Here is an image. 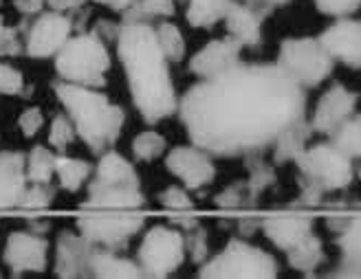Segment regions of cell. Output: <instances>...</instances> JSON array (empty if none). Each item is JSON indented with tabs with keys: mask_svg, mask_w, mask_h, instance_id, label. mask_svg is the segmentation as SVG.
Segmentation results:
<instances>
[{
	"mask_svg": "<svg viewBox=\"0 0 361 279\" xmlns=\"http://www.w3.org/2000/svg\"><path fill=\"white\" fill-rule=\"evenodd\" d=\"M331 58L350 68L361 70V20L355 18H339L319 35Z\"/></svg>",
	"mask_w": 361,
	"mask_h": 279,
	"instance_id": "5bb4252c",
	"label": "cell"
},
{
	"mask_svg": "<svg viewBox=\"0 0 361 279\" xmlns=\"http://www.w3.org/2000/svg\"><path fill=\"white\" fill-rule=\"evenodd\" d=\"M168 172L183 182L185 190H203L212 185L216 176V167L212 163V154L201 150L198 145H178L166 156Z\"/></svg>",
	"mask_w": 361,
	"mask_h": 279,
	"instance_id": "30bf717a",
	"label": "cell"
},
{
	"mask_svg": "<svg viewBox=\"0 0 361 279\" xmlns=\"http://www.w3.org/2000/svg\"><path fill=\"white\" fill-rule=\"evenodd\" d=\"M355 108H357V95H355V92L348 90L344 84H333L319 97V101L315 106V113H313V119H311L313 132L331 137L350 115H355Z\"/></svg>",
	"mask_w": 361,
	"mask_h": 279,
	"instance_id": "4fadbf2b",
	"label": "cell"
},
{
	"mask_svg": "<svg viewBox=\"0 0 361 279\" xmlns=\"http://www.w3.org/2000/svg\"><path fill=\"white\" fill-rule=\"evenodd\" d=\"M304 108V88L276 64L238 62L188 88L176 113L192 145L214 156H247L274 145Z\"/></svg>",
	"mask_w": 361,
	"mask_h": 279,
	"instance_id": "6da1fadb",
	"label": "cell"
},
{
	"mask_svg": "<svg viewBox=\"0 0 361 279\" xmlns=\"http://www.w3.org/2000/svg\"><path fill=\"white\" fill-rule=\"evenodd\" d=\"M311 132H313V128H311V121H306V117L284 128L278 135V139L274 141V145H271L274 147V163L276 165L293 163L298 154L306 147V141H309Z\"/></svg>",
	"mask_w": 361,
	"mask_h": 279,
	"instance_id": "cb8c5ba5",
	"label": "cell"
},
{
	"mask_svg": "<svg viewBox=\"0 0 361 279\" xmlns=\"http://www.w3.org/2000/svg\"><path fill=\"white\" fill-rule=\"evenodd\" d=\"M196 225H198V220H196L194 216H192V218H178V220H176V229H178V231H183V233L190 231V229H194Z\"/></svg>",
	"mask_w": 361,
	"mask_h": 279,
	"instance_id": "7dc6e473",
	"label": "cell"
},
{
	"mask_svg": "<svg viewBox=\"0 0 361 279\" xmlns=\"http://www.w3.org/2000/svg\"><path fill=\"white\" fill-rule=\"evenodd\" d=\"M93 3H97V5H104V7H108V9H113V11H119V13H123V11H128L137 0H93Z\"/></svg>",
	"mask_w": 361,
	"mask_h": 279,
	"instance_id": "bcb514c9",
	"label": "cell"
},
{
	"mask_svg": "<svg viewBox=\"0 0 361 279\" xmlns=\"http://www.w3.org/2000/svg\"><path fill=\"white\" fill-rule=\"evenodd\" d=\"M23 90H25L23 73L0 62V95H23Z\"/></svg>",
	"mask_w": 361,
	"mask_h": 279,
	"instance_id": "f35d334b",
	"label": "cell"
},
{
	"mask_svg": "<svg viewBox=\"0 0 361 279\" xmlns=\"http://www.w3.org/2000/svg\"><path fill=\"white\" fill-rule=\"evenodd\" d=\"M154 33L168 62H180L185 58V51H188L185 35L174 23H159V27H154Z\"/></svg>",
	"mask_w": 361,
	"mask_h": 279,
	"instance_id": "4dcf8cb0",
	"label": "cell"
},
{
	"mask_svg": "<svg viewBox=\"0 0 361 279\" xmlns=\"http://www.w3.org/2000/svg\"><path fill=\"white\" fill-rule=\"evenodd\" d=\"M335 60L319 38H288L280 44L276 66L302 88H313L331 75Z\"/></svg>",
	"mask_w": 361,
	"mask_h": 279,
	"instance_id": "8992f818",
	"label": "cell"
},
{
	"mask_svg": "<svg viewBox=\"0 0 361 279\" xmlns=\"http://www.w3.org/2000/svg\"><path fill=\"white\" fill-rule=\"evenodd\" d=\"M337 237V247L341 251V262L337 277H361V216L346 218Z\"/></svg>",
	"mask_w": 361,
	"mask_h": 279,
	"instance_id": "44dd1931",
	"label": "cell"
},
{
	"mask_svg": "<svg viewBox=\"0 0 361 279\" xmlns=\"http://www.w3.org/2000/svg\"><path fill=\"white\" fill-rule=\"evenodd\" d=\"M231 0H188L185 20L194 29H209L221 23Z\"/></svg>",
	"mask_w": 361,
	"mask_h": 279,
	"instance_id": "484cf974",
	"label": "cell"
},
{
	"mask_svg": "<svg viewBox=\"0 0 361 279\" xmlns=\"http://www.w3.org/2000/svg\"><path fill=\"white\" fill-rule=\"evenodd\" d=\"M214 204L219 209H249V207H254L256 202L249 196L247 182H240V185H233V187L221 192L214 198Z\"/></svg>",
	"mask_w": 361,
	"mask_h": 279,
	"instance_id": "8d00e7d4",
	"label": "cell"
},
{
	"mask_svg": "<svg viewBox=\"0 0 361 279\" xmlns=\"http://www.w3.org/2000/svg\"><path fill=\"white\" fill-rule=\"evenodd\" d=\"M247 170H249L247 190H249L251 200L256 202L258 196L276 182V172H274V167L267 165V163L258 156V152H256V154H247Z\"/></svg>",
	"mask_w": 361,
	"mask_h": 279,
	"instance_id": "1f68e13d",
	"label": "cell"
},
{
	"mask_svg": "<svg viewBox=\"0 0 361 279\" xmlns=\"http://www.w3.org/2000/svg\"><path fill=\"white\" fill-rule=\"evenodd\" d=\"M90 277H102V279H135L143 277L137 262L128 257L117 255V251L95 247L93 255H90Z\"/></svg>",
	"mask_w": 361,
	"mask_h": 279,
	"instance_id": "603a6c76",
	"label": "cell"
},
{
	"mask_svg": "<svg viewBox=\"0 0 361 279\" xmlns=\"http://www.w3.org/2000/svg\"><path fill=\"white\" fill-rule=\"evenodd\" d=\"M146 207L141 187L128 185H88V198L82 202L84 211H139Z\"/></svg>",
	"mask_w": 361,
	"mask_h": 279,
	"instance_id": "e0dca14e",
	"label": "cell"
},
{
	"mask_svg": "<svg viewBox=\"0 0 361 279\" xmlns=\"http://www.w3.org/2000/svg\"><path fill=\"white\" fill-rule=\"evenodd\" d=\"M166 137L159 135L157 130H143L133 141V154L141 163H152L166 152Z\"/></svg>",
	"mask_w": 361,
	"mask_h": 279,
	"instance_id": "d6a6232c",
	"label": "cell"
},
{
	"mask_svg": "<svg viewBox=\"0 0 361 279\" xmlns=\"http://www.w3.org/2000/svg\"><path fill=\"white\" fill-rule=\"evenodd\" d=\"M44 125V115H42V110L35 106V108H27L25 113L20 115V119H18V128H20V132L31 139L35 137L42 130Z\"/></svg>",
	"mask_w": 361,
	"mask_h": 279,
	"instance_id": "60d3db41",
	"label": "cell"
},
{
	"mask_svg": "<svg viewBox=\"0 0 361 279\" xmlns=\"http://www.w3.org/2000/svg\"><path fill=\"white\" fill-rule=\"evenodd\" d=\"M300 176L317 182L324 192L344 190L353 182V161L341 154L333 143H317L304 147L293 161Z\"/></svg>",
	"mask_w": 361,
	"mask_h": 279,
	"instance_id": "ba28073f",
	"label": "cell"
},
{
	"mask_svg": "<svg viewBox=\"0 0 361 279\" xmlns=\"http://www.w3.org/2000/svg\"><path fill=\"white\" fill-rule=\"evenodd\" d=\"M25 172L29 182H49L56 174V154L44 145H35L27 156Z\"/></svg>",
	"mask_w": 361,
	"mask_h": 279,
	"instance_id": "f546056e",
	"label": "cell"
},
{
	"mask_svg": "<svg viewBox=\"0 0 361 279\" xmlns=\"http://www.w3.org/2000/svg\"><path fill=\"white\" fill-rule=\"evenodd\" d=\"M56 95L64 106L68 119L73 121L75 132L90 147L93 154H102L111 147L126 121L123 108L113 104L104 92H97L88 86L56 82Z\"/></svg>",
	"mask_w": 361,
	"mask_h": 279,
	"instance_id": "3957f363",
	"label": "cell"
},
{
	"mask_svg": "<svg viewBox=\"0 0 361 279\" xmlns=\"http://www.w3.org/2000/svg\"><path fill=\"white\" fill-rule=\"evenodd\" d=\"M185 259L183 231L174 227H152L137 249V264L143 277H168L180 268Z\"/></svg>",
	"mask_w": 361,
	"mask_h": 279,
	"instance_id": "52a82bcc",
	"label": "cell"
},
{
	"mask_svg": "<svg viewBox=\"0 0 361 279\" xmlns=\"http://www.w3.org/2000/svg\"><path fill=\"white\" fill-rule=\"evenodd\" d=\"M315 7L333 18H346L361 7V0H315Z\"/></svg>",
	"mask_w": 361,
	"mask_h": 279,
	"instance_id": "ab89813d",
	"label": "cell"
},
{
	"mask_svg": "<svg viewBox=\"0 0 361 279\" xmlns=\"http://www.w3.org/2000/svg\"><path fill=\"white\" fill-rule=\"evenodd\" d=\"M159 204L168 211H176V213H183V211H192L194 209V200L190 198L188 190L185 187H176V185H172V187L164 190L159 196H157Z\"/></svg>",
	"mask_w": 361,
	"mask_h": 279,
	"instance_id": "74e56055",
	"label": "cell"
},
{
	"mask_svg": "<svg viewBox=\"0 0 361 279\" xmlns=\"http://www.w3.org/2000/svg\"><path fill=\"white\" fill-rule=\"evenodd\" d=\"M111 55L97 31L68 38L56 53V70L62 82L97 88L106 82Z\"/></svg>",
	"mask_w": 361,
	"mask_h": 279,
	"instance_id": "277c9868",
	"label": "cell"
},
{
	"mask_svg": "<svg viewBox=\"0 0 361 279\" xmlns=\"http://www.w3.org/2000/svg\"><path fill=\"white\" fill-rule=\"evenodd\" d=\"M260 3H264L271 9V7H278V5H286L288 0H260Z\"/></svg>",
	"mask_w": 361,
	"mask_h": 279,
	"instance_id": "c3c4849f",
	"label": "cell"
},
{
	"mask_svg": "<svg viewBox=\"0 0 361 279\" xmlns=\"http://www.w3.org/2000/svg\"><path fill=\"white\" fill-rule=\"evenodd\" d=\"M269 7L260 0H247V3H233L225 13V27L231 40H236L243 49L256 46L262 40V20Z\"/></svg>",
	"mask_w": 361,
	"mask_h": 279,
	"instance_id": "9a60e30c",
	"label": "cell"
},
{
	"mask_svg": "<svg viewBox=\"0 0 361 279\" xmlns=\"http://www.w3.org/2000/svg\"><path fill=\"white\" fill-rule=\"evenodd\" d=\"M5 264L13 273H42L49 262V242L40 233L13 231L5 244Z\"/></svg>",
	"mask_w": 361,
	"mask_h": 279,
	"instance_id": "7c38bea8",
	"label": "cell"
},
{
	"mask_svg": "<svg viewBox=\"0 0 361 279\" xmlns=\"http://www.w3.org/2000/svg\"><path fill=\"white\" fill-rule=\"evenodd\" d=\"M20 53V40H18V31L13 27H7L3 16H0V58H11V55Z\"/></svg>",
	"mask_w": 361,
	"mask_h": 279,
	"instance_id": "7bdbcfd3",
	"label": "cell"
},
{
	"mask_svg": "<svg viewBox=\"0 0 361 279\" xmlns=\"http://www.w3.org/2000/svg\"><path fill=\"white\" fill-rule=\"evenodd\" d=\"M90 182L95 185H128V187H141L137 170L128 159H123L115 150H106L99 154V163L95 176Z\"/></svg>",
	"mask_w": 361,
	"mask_h": 279,
	"instance_id": "7402d4cb",
	"label": "cell"
},
{
	"mask_svg": "<svg viewBox=\"0 0 361 279\" xmlns=\"http://www.w3.org/2000/svg\"><path fill=\"white\" fill-rule=\"evenodd\" d=\"M176 0H137V3L123 11V23H152L159 18H170L174 13Z\"/></svg>",
	"mask_w": 361,
	"mask_h": 279,
	"instance_id": "f1b7e54d",
	"label": "cell"
},
{
	"mask_svg": "<svg viewBox=\"0 0 361 279\" xmlns=\"http://www.w3.org/2000/svg\"><path fill=\"white\" fill-rule=\"evenodd\" d=\"M115 40L117 58L141 119L157 123L172 117L178 110V99L170 78V62L157 42L154 27L148 23H123Z\"/></svg>",
	"mask_w": 361,
	"mask_h": 279,
	"instance_id": "7a4b0ae2",
	"label": "cell"
},
{
	"mask_svg": "<svg viewBox=\"0 0 361 279\" xmlns=\"http://www.w3.org/2000/svg\"><path fill=\"white\" fill-rule=\"evenodd\" d=\"M95 251V244L80 235L64 231L56 242V275L58 277H88L90 275V255Z\"/></svg>",
	"mask_w": 361,
	"mask_h": 279,
	"instance_id": "ac0fdd59",
	"label": "cell"
},
{
	"mask_svg": "<svg viewBox=\"0 0 361 279\" xmlns=\"http://www.w3.org/2000/svg\"><path fill=\"white\" fill-rule=\"evenodd\" d=\"M53 200H56V190L49 182H31L23 194V200L18 204V209L23 211H42L49 209Z\"/></svg>",
	"mask_w": 361,
	"mask_h": 279,
	"instance_id": "836d02e7",
	"label": "cell"
},
{
	"mask_svg": "<svg viewBox=\"0 0 361 279\" xmlns=\"http://www.w3.org/2000/svg\"><path fill=\"white\" fill-rule=\"evenodd\" d=\"M86 3V0H47V5L53 9V11H75L80 9L82 5Z\"/></svg>",
	"mask_w": 361,
	"mask_h": 279,
	"instance_id": "f6af8a7d",
	"label": "cell"
},
{
	"mask_svg": "<svg viewBox=\"0 0 361 279\" xmlns=\"http://www.w3.org/2000/svg\"><path fill=\"white\" fill-rule=\"evenodd\" d=\"M260 227L264 235L274 242L280 251H288L309 233H313V220L300 213H286V216H271L262 220Z\"/></svg>",
	"mask_w": 361,
	"mask_h": 279,
	"instance_id": "ffe728a7",
	"label": "cell"
},
{
	"mask_svg": "<svg viewBox=\"0 0 361 279\" xmlns=\"http://www.w3.org/2000/svg\"><path fill=\"white\" fill-rule=\"evenodd\" d=\"M203 279H271L278 277V262L245 240H229L227 247L198 268Z\"/></svg>",
	"mask_w": 361,
	"mask_h": 279,
	"instance_id": "5b68a950",
	"label": "cell"
},
{
	"mask_svg": "<svg viewBox=\"0 0 361 279\" xmlns=\"http://www.w3.org/2000/svg\"><path fill=\"white\" fill-rule=\"evenodd\" d=\"M359 178H361V170H359Z\"/></svg>",
	"mask_w": 361,
	"mask_h": 279,
	"instance_id": "681fc988",
	"label": "cell"
},
{
	"mask_svg": "<svg viewBox=\"0 0 361 279\" xmlns=\"http://www.w3.org/2000/svg\"><path fill=\"white\" fill-rule=\"evenodd\" d=\"M324 194L326 192H324L317 182L300 176V200H298L300 207H319Z\"/></svg>",
	"mask_w": 361,
	"mask_h": 279,
	"instance_id": "b9f144b4",
	"label": "cell"
},
{
	"mask_svg": "<svg viewBox=\"0 0 361 279\" xmlns=\"http://www.w3.org/2000/svg\"><path fill=\"white\" fill-rule=\"evenodd\" d=\"M90 163L82 161V159H71L64 154L56 156V176L62 185V190L75 194L78 190L84 187V182L90 176Z\"/></svg>",
	"mask_w": 361,
	"mask_h": 279,
	"instance_id": "4316f807",
	"label": "cell"
},
{
	"mask_svg": "<svg viewBox=\"0 0 361 279\" xmlns=\"http://www.w3.org/2000/svg\"><path fill=\"white\" fill-rule=\"evenodd\" d=\"M185 255H190V259L194 264H205L209 259V242H207V231L203 227H194L190 231H185Z\"/></svg>",
	"mask_w": 361,
	"mask_h": 279,
	"instance_id": "d590c367",
	"label": "cell"
},
{
	"mask_svg": "<svg viewBox=\"0 0 361 279\" xmlns=\"http://www.w3.org/2000/svg\"><path fill=\"white\" fill-rule=\"evenodd\" d=\"M44 5H47V0H13V7L25 16L38 13Z\"/></svg>",
	"mask_w": 361,
	"mask_h": 279,
	"instance_id": "ee69618b",
	"label": "cell"
},
{
	"mask_svg": "<svg viewBox=\"0 0 361 279\" xmlns=\"http://www.w3.org/2000/svg\"><path fill=\"white\" fill-rule=\"evenodd\" d=\"M27 159L20 152H0V211L18 209L27 190Z\"/></svg>",
	"mask_w": 361,
	"mask_h": 279,
	"instance_id": "d6986e66",
	"label": "cell"
},
{
	"mask_svg": "<svg viewBox=\"0 0 361 279\" xmlns=\"http://www.w3.org/2000/svg\"><path fill=\"white\" fill-rule=\"evenodd\" d=\"M243 46L231 38H219L207 42L201 51L194 53L190 60V70L198 80H209L216 75H223L229 68L240 62Z\"/></svg>",
	"mask_w": 361,
	"mask_h": 279,
	"instance_id": "2e32d148",
	"label": "cell"
},
{
	"mask_svg": "<svg viewBox=\"0 0 361 279\" xmlns=\"http://www.w3.org/2000/svg\"><path fill=\"white\" fill-rule=\"evenodd\" d=\"M286 259H288V266L298 273L304 275H313L315 268L324 262V247H322V240L313 233L306 235L302 242L293 249L286 251Z\"/></svg>",
	"mask_w": 361,
	"mask_h": 279,
	"instance_id": "d4e9b609",
	"label": "cell"
},
{
	"mask_svg": "<svg viewBox=\"0 0 361 279\" xmlns=\"http://www.w3.org/2000/svg\"><path fill=\"white\" fill-rule=\"evenodd\" d=\"M331 143L350 161L361 159V113L350 115L331 135Z\"/></svg>",
	"mask_w": 361,
	"mask_h": 279,
	"instance_id": "83f0119b",
	"label": "cell"
},
{
	"mask_svg": "<svg viewBox=\"0 0 361 279\" xmlns=\"http://www.w3.org/2000/svg\"><path fill=\"white\" fill-rule=\"evenodd\" d=\"M71 29H73V20L62 11L51 9L38 16L27 35V53L38 60L51 58L71 38Z\"/></svg>",
	"mask_w": 361,
	"mask_h": 279,
	"instance_id": "8fae6325",
	"label": "cell"
},
{
	"mask_svg": "<svg viewBox=\"0 0 361 279\" xmlns=\"http://www.w3.org/2000/svg\"><path fill=\"white\" fill-rule=\"evenodd\" d=\"M75 125L73 121H71L66 115H58V117H53L51 121V128H49V145L53 147L56 152L64 154L66 147L73 143L75 139Z\"/></svg>",
	"mask_w": 361,
	"mask_h": 279,
	"instance_id": "e575fe53",
	"label": "cell"
},
{
	"mask_svg": "<svg viewBox=\"0 0 361 279\" xmlns=\"http://www.w3.org/2000/svg\"><path fill=\"white\" fill-rule=\"evenodd\" d=\"M143 229V218L133 211H88L78 220V233L90 244L117 251Z\"/></svg>",
	"mask_w": 361,
	"mask_h": 279,
	"instance_id": "9c48e42d",
	"label": "cell"
},
{
	"mask_svg": "<svg viewBox=\"0 0 361 279\" xmlns=\"http://www.w3.org/2000/svg\"><path fill=\"white\" fill-rule=\"evenodd\" d=\"M0 5H3V0H0Z\"/></svg>",
	"mask_w": 361,
	"mask_h": 279,
	"instance_id": "f907efd6",
	"label": "cell"
}]
</instances>
